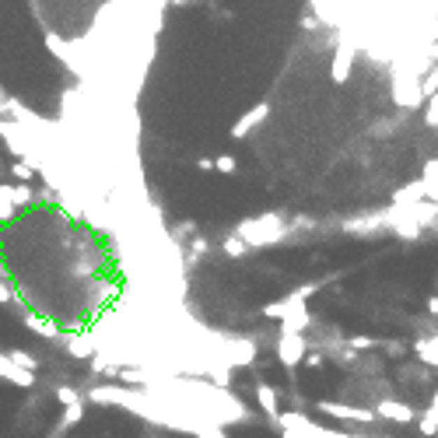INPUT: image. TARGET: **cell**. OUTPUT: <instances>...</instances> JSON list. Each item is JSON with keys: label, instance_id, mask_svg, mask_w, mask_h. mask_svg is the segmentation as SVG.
<instances>
[{"label": "cell", "instance_id": "1", "mask_svg": "<svg viewBox=\"0 0 438 438\" xmlns=\"http://www.w3.org/2000/svg\"><path fill=\"white\" fill-rule=\"evenodd\" d=\"M239 239H246L249 246H274L288 235V225L281 221L277 214H263V217H253V221H242L235 228Z\"/></svg>", "mask_w": 438, "mask_h": 438}, {"label": "cell", "instance_id": "2", "mask_svg": "<svg viewBox=\"0 0 438 438\" xmlns=\"http://www.w3.org/2000/svg\"><path fill=\"white\" fill-rule=\"evenodd\" d=\"M284 428V438H358V435H340V431H326L319 424H312L309 417L302 414H281L277 421Z\"/></svg>", "mask_w": 438, "mask_h": 438}, {"label": "cell", "instance_id": "3", "mask_svg": "<svg viewBox=\"0 0 438 438\" xmlns=\"http://www.w3.org/2000/svg\"><path fill=\"white\" fill-rule=\"evenodd\" d=\"M305 347H309V340H305L302 333H281V337H277V358H281V365H284V368H295V365L305 358Z\"/></svg>", "mask_w": 438, "mask_h": 438}, {"label": "cell", "instance_id": "4", "mask_svg": "<svg viewBox=\"0 0 438 438\" xmlns=\"http://www.w3.org/2000/svg\"><path fill=\"white\" fill-rule=\"evenodd\" d=\"M316 410H323V414H330V417H344V421H365V424H372V421L379 417V414H372V410H365V407H347V403H330V400H319Z\"/></svg>", "mask_w": 438, "mask_h": 438}, {"label": "cell", "instance_id": "5", "mask_svg": "<svg viewBox=\"0 0 438 438\" xmlns=\"http://www.w3.org/2000/svg\"><path fill=\"white\" fill-rule=\"evenodd\" d=\"M267 116H270V102H260L256 109H249L246 116H239V119H235V126H232V137L239 140V137L253 133V130H256V126H260V123H263Z\"/></svg>", "mask_w": 438, "mask_h": 438}, {"label": "cell", "instance_id": "6", "mask_svg": "<svg viewBox=\"0 0 438 438\" xmlns=\"http://www.w3.org/2000/svg\"><path fill=\"white\" fill-rule=\"evenodd\" d=\"M0 379H8V382H15V386H36V372H25L22 365H15L8 354H0Z\"/></svg>", "mask_w": 438, "mask_h": 438}, {"label": "cell", "instance_id": "7", "mask_svg": "<svg viewBox=\"0 0 438 438\" xmlns=\"http://www.w3.org/2000/svg\"><path fill=\"white\" fill-rule=\"evenodd\" d=\"M291 302H295V298H291ZM309 323H312V316H309L305 302H295V305H291V312L281 319V333H302Z\"/></svg>", "mask_w": 438, "mask_h": 438}, {"label": "cell", "instance_id": "8", "mask_svg": "<svg viewBox=\"0 0 438 438\" xmlns=\"http://www.w3.org/2000/svg\"><path fill=\"white\" fill-rule=\"evenodd\" d=\"M379 417H386V421H400V424H410V421H417V414L407 407V403H400V400H379V410H375Z\"/></svg>", "mask_w": 438, "mask_h": 438}, {"label": "cell", "instance_id": "9", "mask_svg": "<svg viewBox=\"0 0 438 438\" xmlns=\"http://www.w3.org/2000/svg\"><path fill=\"white\" fill-rule=\"evenodd\" d=\"M22 323L29 326V330H36L39 337H50V340H64V330L53 323V319H43V316H36V312H22Z\"/></svg>", "mask_w": 438, "mask_h": 438}, {"label": "cell", "instance_id": "10", "mask_svg": "<svg viewBox=\"0 0 438 438\" xmlns=\"http://www.w3.org/2000/svg\"><path fill=\"white\" fill-rule=\"evenodd\" d=\"M351 60H354V46H351V43H340V46H337V57H333V81H337V85L347 81Z\"/></svg>", "mask_w": 438, "mask_h": 438}, {"label": "cell", "instance_id": "11", "mask_svg": "<svg viewBox=\"0 0 438 438\" xmlns=\"http://www.w3.org/2000/svg\"><path fill=\"white\" fill-rule=\"evenodd\" d=\"M256 403L263 407V414L277 424L281 421V410H277V389L274 386H267V382H256Z\"/></svg>", "mask_w": 438, "mask_h": 438}, {"label": "cell", "instance_id": "12", "mask_svg": "<svg viewBox=\"0 0 438 438\" xmlns=\"http://www.w3.org/2000/svg\"><path fill=\"white\" fill-rule=\"evenodd\" d=\"M15 214H18V207H15V200H11V186L0 182V225L15 221Z\"/></svg>", "mask_w": 438, "mask_h": 438}, {"label": "cell", "instance_id": "13", "mask_svg": "<svg viewBox=\"0 0 438 438\" xmlns=\"http://www.w3.org/2000/svg\"><path fill=\"white\" fill-rule=\"evenodd\" d=\"M64 351H67L71 358H95V351H98V344H92V340H78V337H67V344H64Z\"/></svg>", "mask_w": 438, "mask_h": 438}, {"label": "cell", "instance_id": "14", "mask_svg": "<svg viewBox=\"0 0 438 438\" xmlns=\"http://www.w3.org/2000/svg\"><path fill=\"white\" fill-rule=\"evenodd\" d=\"M81 417H85V400L74 403V407H64V417H60V424H57V435H64L67 428H74Z\"/></svg>", "mask_w": 438, "mask_h": 438}, {"label": "cell", "instance_id": "15", "mask_svg": "<svg viewBox=\"0 0 438 438\" xmlns=\"http://www.w3.org/2000/svg\"><path fill=\"white\" fill-rule=\"evenodd\" d=\"M53 400H57L60 407H74V403H81L85 396H81L74 386H57V389H53Z\"/></svg>", "mask_w": 438, "mask_h": 438}, {"label": "cell", "instance_id": "16", "mask_svg": "<svg viewBox=\"0 0 438 438\" xmlns=\"http://www.w3.org/2000/svg\"><path fill=\"white\" fill-rule=\"evenodd\" d=\"M221 249H225V256H246V253H249V242L239 239V235H228V239L221 242Z\"/></svg>", "mask_w": 438, "mask_h": 438}, {"label": "cell", "instance_id": "17", "mask_svg": "<svg viewBox=\"0 0 438 438\" xmlns=\"http://www.w3.org/2000/svg\"><path fill=\"white\" fill-rule=\"evenodd\" d=\"M8 358H11L15 365H22L25 372H36V368H39V358L29 354V351H8Z\"/></svg>", "mask_w": 438, "mask_h": 438}, {"label": "cell", "instance_id": "18", "mask_svg": "<svg viewBox=\"0 0 438 438\" xmlns=\"http://www.w3.org/2000/svg\"><path fill=\"white\" fill-rule=\"evenodd\" d=\"M11 179H18V182L36 179V165H32V161H15V165H11Z\"/></svg>", "mask_w": 438, "mask_h": 438}, {"label": "cell", "instance_id": "19", "mask_svg": "<svg viewBox=\"0 0 438 438\" xmlns=\"http://www.w3.org/2000/svg\"><path fill=\"white\" fill-rule=\"evenodd\" d=\"M11 200H15V207L22 210L25 203H32L36 196H32V189H29V182H18V186H11Z\"/></svg>", "mask_w": 438, "mask_h": 438}, {"label": "cell", "instance_id": "20", "mask_svg": "<svg viewBox=\"0 0 438 438\" xmlns=\"http://www.w3.org/2000/svg\"><path fill=\"white\" fill-rule=\"evenodd\" d=\"M235 168H239V161H235L232 154H217V158H214V172H225V175H235Z\"/></svg>", "mask_w": 438, "mask_h": 438}, {"label": "cell", "instance_id": "21", "mask_svg": "<svg viewBox=\"0 0 438 438\" xmlns=\"http://www.w3.org/2000/svg\"><path fill=\"white\" fill-rule=\"evenodd\" d=\"M424 123H428L431 130H438V92H435V95H428V109H424Z\"/></svg>", "mask_w": 438, "mask_h": 438}, {"label": "cell", "instance_id": "22", "mask_svg": "<svg viewBox=\"0 0 438 438\" xmlns=\"http://www.w3.org/2000/svg\"><path fill=\"white\" fill-rule=\"evenodd\" d=\"M196 438H228V435H225V428H221V424L207 421V424H203V428L196 431Z\"/></svg>", "mask_w": 438, "mask_h": 438}, {"label": "cell", "instance_id": "23", "mask_svg": "<svg viewBox=\"0 0 438 438\" xmlns=\"http://www.w3.org/2000/svg\"><path fill=\"white\" fill-rule=\"evenodd\" d=\"M0 305H15V291L4 281H0Z\"/></svg>", "mask_w": 438, "mask_h": 438}, {"label": "cell", "instance_id": "24", "mask_svg": "<svg viewBox=\"0 0 438 438\" xmlns=\"http://www.w3.org/2000/svg\"><path fill=\"white\" fill-rule=\"evenodd\" d=\"M196 168H200V172H210V168H214V158H200Z\"/></svg>", "mask_w": 438, "mask_h": 438}, {"label": "cell", "instance_id": "25", "mask_svg": "<svg viewBox=\"0 0 438 438\" xmlns=\"http://www.w3.org/2000/svg\"><path fill=\"white\" fill-rule=\"evenodd\" d=\"M351 344H354V347H372V344H375V340H372V337H354V340H351Z\"/></svg>", "mask_w": 438, "mask_h": 438}, {"label": "cell", "instance_id": "26", "mask_svg": "<svg viewBox=\"0 0 438 438\" xmlns=\"http://www.w3.org/2000/svg\"><path fill=\"white\" fill-rule=\"evenodd\" d=\"M302 25H305V29H319V22H316L312 15H305V18H302Z\"/></svg>", "mask_w": 438, "mask_h": 438}, {"label": "cell", "instance_id": "27", "mask_svg": "<svg viewBox=\"0 0 438 438\" xmlns=\"http://www.w3.org/2000/svg\"><path fill=\"white\" fill-rule=\"evenodd\" d=\"M428 312H431V316H438V295H435V298L428 302Z\"/></svg>", "mask_w": 438, "mask_h": 438}, {"label": "cell", "instance_id": "28", "mask_svg": "<svg viewBox=\"0 0 438 438\" xmlns=\"http://www.w3.org/2000/svg\"><path fill=\"white\" fill-rule=\"evenodd\" d=\"M431 414H438V389H435V396H431V407H428Z\"/></svg>", "mask_w": 438, "mask_h": 438}, {"label": "cell", "instance_id": "29", "mask_svg": "<svg viewBox=\"0 0 438 438\" xmlns=\"http://www.w3.org/2000/svg\"><path fill=\"white\" fill-rule=\"evenodd\" d=\"M172 4H175V8H182V4H189V0H172Z\"/></svg>", "mask_w": 438, "mask_h": 438}, {"label": "cell", "instance_id": "30", "mask_svg": "<svg viewBox=\"0 0 438 438\" xmlns=\"http://www.w3.org/2000/svg\"><path fill=\"white\" fill-rule=\"evenodd\" d=\"M0 105H8V98H4V92H0Z\"/></svg>", "mask_w": 438, "mask_h": 438}, {"label": "cell", "instance_id": "31", "mask_svg": "<svg viewBox=\"0 0 438 438\" xmlns=\"http://www.w3.org/2000/svg\"><path fill=\"white\" fill-rule=\"evenodd\" d=\"M435 365H438V361H435Z\"/></svg>", "mask_w": 438, "mask_h": 438}]
</instances>
